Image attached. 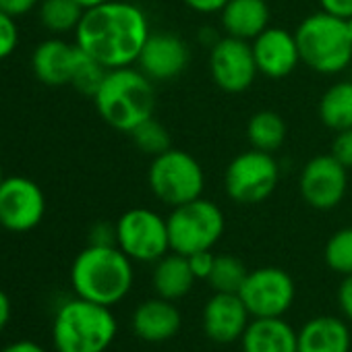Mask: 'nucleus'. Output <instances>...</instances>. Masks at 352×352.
<instances>
[{
	"instance_id": "f257e3e1",
	"label": "nucleus",
	"mask_w": 352,
	"mask_h": 352,
	"mask_svg": "<svg viewBox=\"0 0 352 352\" xmlns=\"http://www.w3.org/2000/svg\"><path fill=\"white\" fill-rule=\"evenodd\" d=\"M145 13L124 0L87 9L75 30V44L106 69L133 67L149 38Z\"/></svg>"
},
{
	"instance_id": "f03ea898",
	"label": "nucleus",
	"mask_w": 352,
	"mask_h": 352,
	"mask_svg": "<svg viewBox=\"0 0 352 352\" xmlns=\"http://www.w3.org/2000/svg\"><path fill=\"white\" fill-rule=\"evenodd\" d=\"M133 280V259L116 245H87L71 265V286L75 294L106 307L120 302L131 292Z\"/></svg>"
},
{
	"instance_id": "7ed1b4c3",
	"label": "nucleus",
	"mask_w": 352,
	"mask_h": 352,
	"mask_svg": "<svg viewBox=\"0 0 352 352\" xmlns=\"http://www.w3.org/2000/svg\"><path fill=\"white\" fill-rule=\"evenodd\" d=\"M98 114L116 131L131 133L153 116L155 89L151 79L133 67L110 69L94 96Z\"/></svg>"
},
{
	"instance_id": "20e7f679",
	"label": "nucleus",
	"mask_w": 352,
	"mask_h": 352,
	"mask_svg": "<svg viewBox=\"0 0 352 352\" xmlns=\"http://www.w3.org/2000/svg\"><path fill=\"white\" fill-rule=\"evenodd\" d=\"M118 331L110 307L75 296L65 300L52 321L56 352H106Z\"/></svg>"
},
{
	"instance_id": "39448f33",
	"label": "nucleus",
	"mask_w": 352,
	"mask_h": 352,
	"mask_svg": "<svg viewBox=\"0 0 352 352\" xmlns=\"http://www.w3.org/2000/svg\"><path fill=\"white\" fill-rule=\"evenodd\" d=\"M300 63L321 75H336L352 63V38L348 21L327 11L305 17L296 32Z\"/></svg>"
},
{
	"instance_id": "423d86ee",
	"label": "nucleus",
	"mask_w": 352,
	"mask_h": 352,
	"mask_svg": "<svg viewBox=\"0 0 352 352\" xmlns=\"http://www.w3.org/2000/svg\"><path fill=\"white\" fill-rule=\"evenodd\" d=\"M147 183L157 201L168 208H176L204 195L206 174L197 157L189 151L170 147L151 160Z\"/></svg>"
},
{
	"instance_id": "0eeeda50",
	"label": "nucleus",
	"mask_w": 352,
	"mask_h": 352,
	"mask_svg": "<svg viewBox=\"0 0 352 352\" xmlns=\"http://www.w3.org/2000/svg\"><path fill=\"white\" fill-rule=\"evenodd\" d=\"M166 224L170 251L187 257L197 251H212L226 228L224 212L204 197L172 208Z\"/></svg>"
},
{
	"instance_id": "6e6552de",
	"label": "nucleus",
	"mask_w": 352,
	"mask_h": 352,
	"mask_svg": "<svg viewBox=\"0 0 352 352\" xmlns=\"http://www.w3.org/2000/svg\"><path fill=\"white\" fill-rule=\"evenodd\" d=\"M280 166L274 153L249 149L234 155L224 172L226 195L239 206H257L278 187Z\"/></svg>"
},
{
	"instance_id": "1a4fd4ad",
	"label": "nucleus",
	"mask_w": 352,
	"mask_h": 352,
	"mask_svg": "<svg viewBox=\"0 0 352 352\" xmlns=\"http://www.w3.org/2000/svg\"><path fill=\"white\" fill-rule=\"evenodd\" d=\"M116 247L137 263H155L170 253L166 218L147 208H133L116 222Z\"/></svg>"
},
{
	"instance_id": "9d476101",
	"label": "nucleus",
	"mask_w": 352,
	"mask_h": 352,
	"mask_svg": "<svg viewBox=\"0 0 352 352\" xmlns=\"http://www.w3.org/2000/svg\"><path fill=\"white\" fill-rule=\"evenodd\" d=\"M294 280L280 267H257L249 272L239 290V296L253 319L286 315L294 302Z\"/></svg>"
},
{
	"instance_id": "9b49d317",
	"label": "nucleus",
	"mask_w": 352,
	"mask_h": 352,
	"mask_svg": "<svg viewBox=\"0 0 352 352\" xmlns=\"http://www.w3.org/2000/svg\"><path fill=\"white\" fill-rule=\"evenodd\" d=\"M298 191L305 204L313 210H333L346 197L348 168H344L331 153L315 155L300 170Z\"/></svg>"
},
{
	"instance_id": "f8f14e48",
	"label": "nucleus",
	"mask_w": 352,
	"mask_h": 352,
	"mask_svg": "<svg viewBox=\"0 0 352 352\" xmlns=\"http://www.w3.org/2000/svg\"><path fill=\"white\" fill-rule=\"evenodd\" d=\"M46 214V195L25 176H11L0 183V226L11 232L34 230Z\"/></svg>"
},
{
	"instance_id": "ddd939ff",
	"label": "nucleus",
	"mask_w": 352,
	"mask_h": 352,
	"mask_svg": "<svg viewBox=\"0 0 352 352\" xmlns=\"http://www.w3.org/2000/svg\"><path fill=\"white\" fill-rule=\"evenodd\" d=\"M210 75L226 94L247 91L259 75L251 42L230 36L220 38L210 48Z\"/></svg>"
},
{
	"instance_id": "4468645a",
	"label": "nucleus",
	"mask_w": 352,
	"mask_h": 352,
	"mask_svg": "<svg viewBox=\"0 0 352 352\" xmlns=\"http://www.w3.org/2000/svg\"><path fill=\"white\" fill-rule=\"evenodd\" d=\"M189 56V46L181 36L170 32H151L137 58V67L151 81H170L185 73Z\"/></svg>"
},
{
	"instance_id": "2eb2a0df",
	"label": "nucleus",
	"mask_w": 352,
	"mask_h": 352,
	"mask_svg": "<svg viewBox=\"0 0 352 352\" xmlns=\"http://www.w3.org/2000/svg\"><path fill=\"white\" fill-rule=\"evenodd\" d=\"M251 48L259 75L270 79L288 77L300 63L296 36L282 28L270 25L251 42Z\"/></svg>"
},
{
	"instance_id": "dca6fc26",
	"label": "nucleus",
	"mask_w": 352,
	"mask_h": 352,
	"mask_svg": "<svg viewBox=\"0 0 352 352\" xmlns=\"http://www.w3.org/2000/svg\"><path fill=\"white\" fill-rule=\"evenodd\" d=\"M249 311L239 292H214L204 307V331L216 344H232L249 325Z\"/></svg>"
},
{
	"instance_id": "f3484780",
	"label": "nucleus",
	"mask_w": 352,
	"mask_h": 352,
	"mask_svg": "<svg viewBox=\"0 0 352 352\" xmlns=\"http://www.w3.org/2000/svg\"><path fill=\"white\" fill-rule=\"evenodd\" d=\"M133 331L143 342H166L179 333L183 325L181 311L174 307V300H166L162 296L143 300L133 313Z\"/></svg>"
},
{
	"instance_id": "a211bd4d",
	"label": "nucleus",
	"mask_w": 352,
	"mask_h": 352,
	"mask_svg": "<svg viewBox=\"0 0 352 352\" xmlns=\"http://www.w3.org/2000/svg\"><path fill=\"white\" fill-rule=\"evenodd\" d=\"M79 56V46L65 40H46L42 42L32 56V69L44 85L60 87L71 85L73 69Z\"/></svg>"
},
{
	"instance_id": "6ab92c4d",
	"label": "nucleus",
	"mask_w": 352,
	"mask_h": 352,
	"mask_svg": "<svg viewBox=\"0 0 352 352\" xmlns=\"http://www.w3.org/2000/svg\"><path fill=\"white\" fill-rule=\"evenodd\" d=\"M241 348L243 352H298V331L282 317H257L249 321Z\"/></svg>"
},
{
	"instance_id": "aec40b11",
	"label": "nucleus",
	"mask_w": 352,
	"mask_h": 352,
	"mask_svg": "<svg viewBox=\"0 0 352 352\" xmlns=\"http://www.w3.org/2000/svg\"><path fill=\"white\" fill-rule=\"evenodd\" d=\"M220 25L226 36L253 42L270 28L267 0H228L220 11Z\"/></svg>"
},
{
	"instance_id": "412c9836",
	"label": "nucleus",
	"mask_w": 352,
	"mask_h": 352,
	"mask_svg": "<svg viewBox=\"0 0 352 352\" xmlns=\"http://www.w3.org/2000/svg\"><path fill=\"white\" fill-rule=\"evenodd\" d=\"M298 352H350V329L338 317H313L298 331Z\"/></svg>"
},
{
	"instance_id": "4be33fe9",
	"label": "nucleus",
	"mask_w": 352,
	"mask_h": 352,
	"mask_svg": "<svg viewBox=\"0 0 352 352\" xmlns=\"http://www.w3.org/2000/svg\"><path fill=\"white\" fill-rule=\"evenodd\" d=\"M195 280L197 278L191 272L187 255L170 251L153 263V290L157 292V296L166 300H179L187 296Z\"/></svg>"
},
{
	"instance_id": "5701e85b",
	"label": "nucleus",
	"mask_w": 352,
	"mask_h": 352,
	"mask_svg": "<svg viewBox=\"0 0 352 352\" xmlns=\"http://www.w3.org/2000/svg\"><path fill=\"white\" fill-rule=\"evenodd\" d=\"M319 118L333 133L352 129V81H338L321 96Z\"/></svg>"
},
{
	"instance_id": "b1692460",
	"label": "nucleus",
	"mask_w": 352,
	"mask_h": 352,
	"mask_svg": "<svg viewBox=\"0 0 352 352\" xmlns=\"http://www.w3.org/2000/svg\"><path fill=\"white\" fill-rule=\"evenodd\" d=\"M247 139L253 149L274 153L286 141V122L274 110H259L249 118Z\"/></svg>"
},
{
	"instance_id": "393cba45",
	"label": "nucleus",
	"mask_w": 352,
	"mask_h": 352,
	"mask_svg": "<svg viewBox=\"0 0 352 352\" xmlns=\"http://www.w3.org/2000/svg\"><path fill=\"white\" fill-rule=\"evenodd\" d=\"M83 13L77 0H40V23L50 34L75 32Z\"/></svg>"
},
{
	"instance_id": "a878e982",
	"label": "nucleus",
	"mask_w": 352,
	"mask_h": 352,
	"mask_svg": "<svg viewBox=\"0 0 352 352\" xmlns=\"http://www.w3.org/2000/svg\"><path fill=\"white\" fill-rule=\"evenodd\" d=\"M249 276L245 263L234 255H216L214 270L208 278L216 292H239Z\"/></svg>"
},
{
	"instance_id": "bb28decb",
	"label": "nucleus",
	"mask_w": 352,
	"mask_h": 352,
	"mask_svg": "<svg viewBox=\"0 0 352 352\" xmlns=\"http://www.w3.org/2000/svg\"><path fill=\"white\" fill-rule=\"evenodd\" d=\"M323 259L331 272L342 276L352 274V226L340 228L327 239Z\"/></svg>"
},
{
	"instance_id": "cd10ccee",
	"label": "nucleus",
	"mask_w": 352,
	"mask_h": 352,
	"mask_svg": "<svg viewBox=\"0 0 352 352\" xmlns=\"http://www.w3.org/2000/svg\"><path fill=\"white\" fill-rule=\"evenodd\" d=\"M110 69H106L102 63H98L96 58H91L87 52H83L79 48V56H77V63H75V69H73V77H71V85L83 94V96H89L94 98L96 91L100 89L106 73Z\"/></svg>"
},
{
	"instance_id": "c85d7f7f",
	"label": "nucleus",
	"mask_w": 352,
	"mask_h": 352,
	"mask_svg": "<svg viewBox=\"0 0 352 352\" xmlns=\"http://www.w3.org/2000/svg\"><path fill=\"white\" fill-rule=\"evenodd\" d=\"M129 135L133 137V143L139 147V151H143L151 157H155L172 147L168 129L162 122H157L153 116L143 120L141 124H137Z\"/></svg>"
},
{
	"instance_id": "c756f323",
	"label": "nucleus",
	"mask_w": 352,
	"mask_h": 352,
	"mask_svg": "<svg viewBox=\"0 0 352 352\" xmlns=\"http://www.w3.org/2000/svg\"><path fill=\"white\" fill-rule=\"evenodd\" d=\"M19 44V30L15 17L0 11V60L9 58Z\"/></svg>"
},
{
	"instance_id": "7c9ffc66",
	"label": "nucleus",
	"mask_w": 352,
	"mask_h": 352,
	"mask_svg": "<svg viewBox=\"0 0 352 352\" xmlns=\"http://www.w3.org/2000/svg\"><path fill=\"white\" fill-rule=\"evenodd\" d=\"M344 168H352V129L338 131L333 141H331V151H329Z\"/></svg>"
},
{
	"instance_id": "2f4dec72",
	"label": "nucleus",
	"mask_w": 352,
	"mask_h": 352,
	"mask_svg": "<svg viewBox=\"0 0 352 352\" xmlns=\"http://www.w3.org/2000/svg\"><path fill=\"white\" fill-rule=\"evenodd\" d=\"M189 259V265H191V272L197 280H208L212 270H214V261H216V255L212 251H197L193 255L187 257Z\"/></svg>"
},
{
	"instance_id": "473e14b6",
	"label": "nucleus",
	"mask_w": 352,
	"mask_h": 352,
	"mask_svg": "<svg viewBox=\"0 0 352 352\" xmlns=\"http://www.w3.org/2000/svg\"><path fill=\"white\" fill-rule=\"evenodd\" d=\"M89 245L98 247H114L116 245V224L98 222L89 230Z\"/></svg>"
},
{
	"instance_id": "72a5a7b5",
	"label": "nucleus",
	"mask_w": 352,
	"mask_h": 352,
	"mask_svg": "<svg viewBox=\"0 0 352 352\" xmlns=\"http://www.w3.org/2000/svg\"><path fill=\"white\" fill-rule=\"evenodd\" d=\"M38 5L40 0H0V11H5L11 17H21Z\"/></svg>"
},
{
	"instance_id": "f704fd0d",
	"label": "nucleus",
	"mask_w": 352,
	"mask_h": 352,
	"mask_svg": "<svg viewBox=\"0 0 352 352\" xmlns=\"http://www.w3.org/2000/svg\"><path fill=\"white\" fill-rule=\"evenodd\" d=\"M338 305H340L342 313L352 321V274L344 276V280L338 288Z\"/></svg>"
},
{
	"instance_id": "c9c22d12",
	"label": "nucleus",
	"mask_w": 352,
	"mask_h": 352,
	"mask_svg": "<svg viewBox=\"0 0 352 352\" xmlns=\"http://www.w3.org/2000/svg\"><path fill=\"white\" fill-rule=\"evenodd\" d=\"M183 3L193 9L195 13H201V15H214V13H220L224 9V5L228 0H183Z\"/></svg>"
},
{
	"instance_id": "e433bc0d",
	"label": "nucleus",
	"mask_w": 352,
	"mask_h": 352,
	"mask_svg": "<svg viewBox=\"0 0 352 352\" xmlns=\"http://www.w3.org/2000/svg\"><path fill=\"white\" fill-rule=\"evenodd\" d=\"M319 3H321V11H327L342 19L352 17V0H319Z\"/></svg>"
},
{
	"instance_id": "4c0bfd02",
	"label": "nucleus",
	"mask_w": 352,
	"mask_h": 352,
	"mask_svg": "<svg viewBox=\"0 0 352 352\" xmlns=\"http://www.w3.org/2000/svg\"><path fill=\"white\" fill-rule=\"evenodd\" d=\"M0 352H48L44 346H40L38 342L32 340H17L13 344H9L7 348H3Z\"/></svg>"
},
{
	"instance_id": "58836bf2",
	"label": "nucleus",
	"mask_w": 352,
	"mask_h": 352,
	"mask_svg": "<svg viewBox=\"0 0 352 352\" xmlns=\"http://www.w3.org/2000/svg\"><path fill=\"white\" fill-rule=\"evenodd\" d=\"M11 319V298L5 290H0V331L7 327Z\"/></svg>"
},
{
	"instance_id": "ea45409f",
	"label": "nucleus",
	"mask_w": 352,
	"mask_h": 352,
	"mask_svg": "<svg viewBox=\"0 0 352 352\" xmlns=\"http://www.w3.org/2000/svg\"><path fill=\"white\" fill-rule=\"evenodd\" d=\"M77 3L87 11V9H94V7H98V5L106 3V0H77Z\"/></svg>"
},
{
	"instance_id": "a19ab883",
	"label": "nucleus",
	"mask_w": 352,
	"mask_h": 352,
	"mask_svg": "<svg viewBox=\"0 0 352 352\" xmlns=\"http://www.w3.org/2000/svg\"><path fill=\"white\" fill-rule=\"evenodd\" d=\"M346 21H348V32H350V38H352V17L346 19Z\"/></svg>"
},
{
	"instance_id": "79ce46f5",
	"label": "nucleus",
	"mask_w": 352,
	"mask_h": 352,
	"mask_svg": "<svg viewBox=\"0 0 352 352\" xmlns=\"http://www.w3.org/2000/svg\"><path fill=\"white\" fill-rule=\"evenodd\" d=\"M3 179H5V176H3V166H0V183H3Z\"/></svg>"
}]
</instances>
